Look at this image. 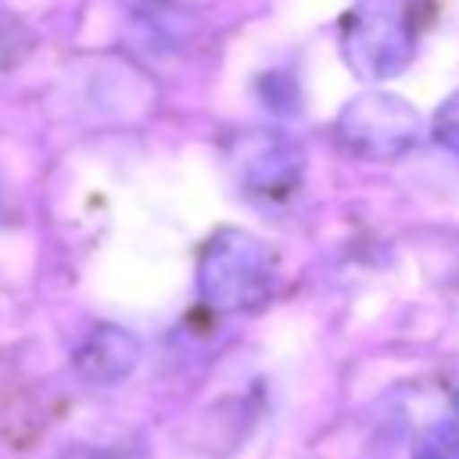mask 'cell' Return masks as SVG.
I'll list each match as a JSON object with an SVG mask.
<instances>
[{
	"instance_id": "cell-10",
	"label": "cell",
	"mask_w": 459,
	"mask_h": 459,
	"mask_svg": "<svg viewBox=\"0 0 459 459\" xmlns=\"http://www.w3.org/2000/svg\"><path fill=\"white\" fill-rule=\"evenodd\" d=\"M455 416H459V394H455Z\"/></svg>"
},
{
	"instance_id": "cell-7",
	"label": "cell",
	"mask_w": 459,
	"mask_h": 459,
	"mask_svg": "<svg viewBox=\"0 0 459 459\" xmlns=\"http://www.w3.org/2000/svg\"><path fill=\"white\" fill-rule=\"evenodd\" d=\"M412 459H459V423H434L412 445Z\"/></svg>"
},
{
	"instance_id": "cell-9",
	"label": "cell",
	"mask_w": 459,
	"mask_h": 459,
	"mask_svg": "<svg viewBox=\"0 0 459 459\" xmlns=\"http://www.w3.org/2000/svg\"><path fill=\"white\" fill-rule=\"evenodd\" d=\"M430 133H434V140H437L448 154L459 158V93H452V97H445V100L437 104V111H434V118H430Z\"/></svg>"
},
{
	"instance_id": "cell-6",
	"label": "cell",
	"mask_w": 459,
	"mask_h": 459,
	"mask_svg": "<svg viewBox=\"0 0 459 459\" xmlns=\"http://www.w3.org/2000/svg\"><path fill=\"white\" fill-rule=\"evenodd\" d=\"M136 18L165 47H183L197 32V14L190 7L172 4V0H147V4L136 7Z\"/></svg>"
},
{
	"instance_id": "cell-3",
	"label": "cell",
	"mask_w": 459,
	"mask_h": 459,
	"mask_svg": "<svg viewBox=\"0 0 459 459\" xmlns=\"http://www.w3.org/2000/svg\"><path fill=\"white\" fill-rule=\"evenodd\" d=\"M423 136L420 111L384 90H366L351 97L337 115V140L359 158L369 161H391L405 151H412Z\"/></svg>"
},
{
	"instance_id": "cell-1",
	"label": "cell",
	"mask_w": 459,
	"mask_h": 459,
	"mask_svg": "<svg viewBox=\"0 0 459 459\" xmlns=\"http://www.w3.org/2000/svg\"><path fill=\"white\" fill-rule=\"evenodd\" d=\"M197 290L219 312H255L276 290V258L247 230H219L201 251Z\"/></svg>"
},
{
	"instance_id": "cell-8",
	"label": "cell",
	"mask_w": 459,
	"mask_h": 459,
	"mask_svg": "<svg viewBox=\"0 0 459 459\" xmlns=\"http://www.w3.org/2000/svg\"><path fill=\"white\" fill-rule=\"evenodd\" d=\"M32 50V32L22 18L0 14V68H14Z\"/></svg>"
},
{
	"instance_id": "cell-5",
	"label": "cell",
	"mask_w": 459,
	"mask_h": 459,
	"mask_svg": "<svg viewBox=\"0 0 459 459\" xmlns=\"http://www.w3.org/2000/svg\"><path fill=\"white\" fill-rule=\"evenodd\" d=\"M140 362V341L122 326H93L72 355V366L90 384H118Z\"/></svg>"
},
{
	"instance_id": "cell-2",
	"label": "cell",
	"mask_w": 459,
	"mask_h": 459,
	"mask_svg": "<svg viewBox=\"0 0 459 459\" xmlns=\"http://www.w3.org/2000/svg\"><path fill=\"white\" fill-rule=\"evenodd\" d=\"M416 43L412 0H359L341 22V50L355 75H394Z\"/></svg>"
},
{
	"instance_id": "cell-4",
	"label": "cell",
	"mask_w": 459,
	"mask_h": 459,
	"mask_svg": "<svg viewBox=\"0 0 459 459\" xmlns=\"http://www.w3.org/2000/svg\"><path fill=\"white\" fill-rule=\"evenodd\" d=\"M230 161L240 190L255 204H287L305 172V154L298 140L265 126L237 133L230 143Z\"/></svg>"
}]
</instances>
